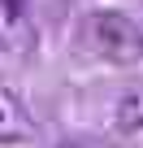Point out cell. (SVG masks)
Wrapping results in <instances>:
<instances>
[{"label":"cell","instance_id":"3","mask_svg":"<svg viewBox=\"0 0 143 148\" xmlns=\"http://www.w3.org/2000/svg\"><path fill=\"white\" fill-rule=\"evenodd\" d=\"M117 131L121 135H139L143 131V87H130L121 100H117Z\"/></svg>","mask_w":143,"mask_h":148},{"label":"cell","instance_id":"4","mask_svg":"<svg viewBox=\"0 0 143 148\" xmlns=\"http://www.w3.org/2000/svg\"><path fill=\"white\" fill-rule=\"evenodd\" d=\"M56 148H108V144L96 139V135H74V139H61Z\"/></svg>","mask_w":143,"mask_h":148},{"label":"cell","instance_id":"1","mask_svg":"<svg viewBox=\"0 0 143 148\" xmlns=\"http://www.w3.org/2000/svg\"><path fill=\"white\" fill-rule=\"evenodd\" d=\"M87 44L108 65H139L143 61V31L134 18H126L117 9H100L87 18Z\"/></svg>","mask_w":143,"mask_h":148},{"label":"cell","instance_id":"2","mask_svg":"<svg viewBox=\"0 0 143 148\" xmlns=\"http://www.w3.org/2000/svg\"><path fill=\"white\" fill-rule=\"evenodd\" d=\"M35 135V122H30V109L22 105V96L13 87H0V148H13V144H26Z\"/></svg>","mask_w":143,"mask_h":148}]
</instances>
